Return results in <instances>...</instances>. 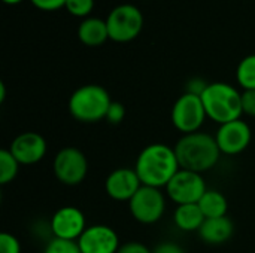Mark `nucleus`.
Returning a JSON list of instances; mask_svg holds the SVG:
<instances>
[{
    "mask_svg": "<svg viewBox=\"0 0 255 253\" xmlns=\"http://www.w3.org/2000/svg\"><path fill=\"white\" fill-rule=\"evenodd\" d=\"M0 253H21L19 240L10 233L0 234Z\"/></svg>",
    "mask_w": 255,
    "mask_h": 253,
    "instance_id": "nucleus-23",
    "label": "nucleus"
},
{
    "mask_svg": "<svg viewBox=\"0 0 255 253\" xmlns=\"http://www.w3.org/2000/svg\"><path fill=\"white\" fill-rule=\"evenodd\" d=\"M19 163L16 158L10 154L9 149L0 151V183L7 185L12 180H15L18 171H19Z\"/></svg>",
    "mask_w": 255,
    "mask_h": 253,
    "instance_id": "nucleus-20",
    "label": "nucleus"
},
{
    "mask_svg": "<svg viewBox=\"0 0 255 253\" xmlns=\"http://www.w3.org/2000/svg\"><path fill=\"white\" fill-rule=\"evenodd\" d=\"M52 171L55 179L67 186L82 183L88 174V161L82 151L73 146L60 149L52 161Z\"/></svg>",
    "mask_w": 255,
    "mask_h": 253,
    "instance_id": "nucleus-8",
    "label": "nucleus"
},
{
    "mask_svg": "<svg viewBox=\"0 0 255 253\" xmlns=\"http://www.w3.org/2000/svg\"><path fill=\"white\" fill-rule=\"evenodd\" d=\"M111 104L112 100L108 89L96 84H88L72 92L69 98V112L79 122L94 124L106 119Z\"/></svg>",
    "mask_w": 255,
    "mask_h": 253,
    "instance_id": "nucleus-4",
    "label": "nucleus"
},
{
    "mask_svg": "<svg viewBox=\"0 0 255 253\" xmlns=\"http://www.w3.org/2000/svg\"><path fill=\"white\" fill-rule=\"evenodd\" d=\"M215 140L223 155L235 157L242 154L253 140V130L247 121L236 119L218 127Z\"/></svg>",
    "mask_w": 255,
    "mask_h": 253,
    "instance_id": "nucleus-10",
    "label": "nucleus"
},
{
    "mask_svg": "<svg viewBox=\"0 0 255 253\" xmlns=\"http://www.w3.org/2000/svg\"><path fill=\"white\" fill-rule=\"evenodd\" d=\"M109 39L126 43L136 39L143 28V15L134 4H118L106 18Z\"/></svg>",
    "mask_w": 255,
    "mask_h": 253,
    "instance_id": "nucleus-5",
    "label": "nucleus"
},
{
    "mask_svg": "<svg viewBox=\"0 0 255 253\" xmlns=\"http://www.w3.org/2000/svg\"><path fill=\"white\" fill-rule=\"evenodd\" d=\"M152 253H187L185 249L175 243V242H161L158 243L154 249H152Z\"/></svg>",
    "mask_w": 255,
    "mask_h": 253,
    "instance_id": "nucleus-27",
    "label": "nucleus"
},
{
    "mask_svg": "<svg viewBox=\"0 0 255 253\" xmlns=\"http://www.w3.org/2000/svg\"><path fill=\"white\" fill-rule=\"evenodd\" d=\"M87 230V219L81 209L75 206L60 207L49 221V231L52 237L61 240L78 242Z\"/></svg>",
    "mask_w": 255,
    "mask_h": 253,
    "instance_id": "nucleus-11",
    "label": "nucleus"
},
{
    "mask_svg": "<svg viewBox=\"0 0 255 253\" xmlns=\"http://www.w3.org/2000/svg\"><path fill=\"white\" fill-rule=\"evenodd\" d=\"M242 110L244 115L255 118V89H248L242 92Z\"/></svg>",
    "mask_w": 255,
    "mask_h": 253,
    "instance_id": "nucleus-25",
    "label": "nucleus"
},
{
    "mask_svg": "<svg viewBox=\"0 0 255 253\" xmlns=\"http://www.w3.org/2000/svg\"><path fill=\"white\" fill-rule=\"evenodd\" d=\"M173 149L181 169L200 174L212 170L223 155L215 136L205 131L181 136Z\"/></svg>",
    "mask_w": 255,
    "mask_h": 253,
    "instance_id": "nucleus-2",
    "label": "nucleus"
},
{
    "mask_svg": "<svg viewBox=\"0 0 255 253\" xmlns=\"http://www.w3.org/2000/svg\"><path fill=\"white\" fill-rule=\"evenodd\" d=\"M78 37L87 46H100L109 39L106 19L97 16L84 18L78 27Z\"/></svg>",
    "mask_w": 255,
    "mask_h": 253,
    "instance_id": "nucleus-16",
    "label": "nucleus"
},
{
    "mask_svg": "<svg viewBox=\"0 0 255 253\" xmlns=\"http://www.w3.org/2000/svg\"><path fill=\"white\" fill-rule=\"evenodd\" d=\"M206 86H208V84H206L203 79L194 78V79H191V81L188 82L187 91H185V92H190V94H194V95H202L203 91L206 89Z\"/></svg>",
    "mask_w": 255,
    "mask_h": 253,
    "instance_id": "nucleus-29",
    "label": "nucleus"
},
{
    "mask_svg": "<svg viewBox=\"0 0 255 253\" xmlns=\"http://www.w3.org/2000/svg\"><path fill=\"white\" fill-rule=\"evenodd\" d=\"M4 3H7V4H16V3H21L22 0H3Z\"/></svg>",
    "mask_w": 255,
    "mask_h": 253,
    "instance_id": "nucleus-31",
    "label": "nucleus"
},
{
    "mask_svg": "<svg viewBox=\"0 0 255 253\" xmlns=\"http://www.w3.org/2000/svg\"><path fill=\"white\" fill-rule=\"evenodd\" d=\"M235 233V225L229 216L205 219L202 228L199 230V237L208 245H223L232 239Z\"/></svg>",
    "mask_w": 255,
    "mask_h": 253,
    "instance_id": "nucleus-15",
    "label": "nucleus"
},
{
    "mask_svg": "<svg viewBox=\"0 0 255 253\" xmlns=\"http://www.w3.org/2000/svg\"><path fill=\"white\" fill-rule=\"evenodd\" d=\"M200 210L203 212L206 219H215V218H223L227 216L229 210V201L227 197L218 191V189H209L203 194L200 201L197 203Z\"/></svg>",
    "mask_w": 255,
    "mask_h": 253,
    "instance_id": "nucleus-18",
    "label": "nucleus"
},
{
    "mask_svg": "<svg viewBox=\"0 0 255 253\" xmlns=\"http://www.w3.org/2000/svg\"><path fill=\"white\" fill-rule=\"evenodd\" d=\"M128 209L134 221L142 225L157 224L166 212V194L160 188L145 186L128 201Z\"/></svg>",
    "mask_w": 255,
    "mask_h": 253,
    "instance_id": "nucleus-7",
    "label": "nucleus"
},
{
    "mask_svg": "<svg viewBox=\"0 0 255 253\" xmlns=\"http://www.w3.org/2000/svg\"><path fill=\"white\" fill-rule=\"evenodd\" d=\"M208 191L203 174L179 169L166 186V194L170 201L176 206L181 204H197L203 194Z\"/></svg>",
    "mask_w": 255,
    "mask_h": 253,
    "instance_id": "nucleus-9",
    "label": "nucleus"
},
{
    "mask_svg": "<svg viewBox=\"0 0 255 253\" xmlns=\"http://www.w3.org/2000/svg\"><path fill=\"white\" fill-rule=\"evenodd\" d=\"M6 98V86L3 82H0V103H3Z\"/></svg>",
    "mask_w": 255,
    "mask_h": 253,
    "instance_id": "nucleus-30",
    "label": "nucleus"
},
{
    "mask_svg": "<svg viewBox=\"0 0 255 253\" xmlns=\"http://www.w3.org/2000/svg\"><path fill=\"white\" fill-rule=\"evenodd\" d=\"M117 253H152V249H149L148 246L139 242H128L121 245L120 251Z\"/></svg>",
    "mask_w": 255,
    "mask_h": 253,
    "instance_id": "nucleus-28",
    "label": "nucleus"
},
{
    "mask_svg": "<svg viewBox=\"0 0 255 253\" xmlns=\"http://www.w3.org/2000/svg\"><path fill=\"white\" fill-rule=\"evenodd\" d=\"M82 253H117L120 251V237L117 231L103 224L90 225L78 240Z\"/></svg>",
    "mask_w": 255,
    "mask_h": 253,
    "instance_id": "nucleus-12",
    "label": "nucleus"
},
{
    "mask_svg": "<svg viewBox=\"0 0 255 253\" xmlns=\"http://www.w3.org/2000/svg\"><path fill=\"white\" fill-rule=\"evenodd\" d=\"M7 149L21 166H33L45 158L48 152V143L42 134L25 131L18 134Z\"/></svg>",
    "mask_w": 255,
    "mask_h": 253,
    "instance_id": "nucleus-13",
    "label": "nucleus"
},
{
    "mask_svg": "<svg viewBox=\"0 0 255 253\" xmlns=\"http://www.w3.org/2000/svg\"><path fill=\"white\" fill-rule=\"evenodd\" d=\"M208 119L218 125L241 119L242 110V92L226 82L208 84L206 89L200 95Z\"/></svg>",
    "mask_w": 255,
    "mask_h": 253,
    "instance_id": "nucleus-3",
    "label": "nucleus"
},
{
    "mask_svg": "<svg viewBox=\"0 0 255 253\" xmlns=\"http://www.w3.org/2000/svg\"><path fill=\"white\" fill-rule=\"evenodd\" d=\"M124 118H126L124 104H121L118 101H112V104L108 110V115H106V121L112 125H118L124 121Z\"/></svg>",
    "mask_w": 255,
    "mask_h": 253,
    "instance_id": "nucleus-24",
    "label": "nucleus"
},
{
    "mask_svg": "<svg viewBox=\"0 0 255 253\" xmlns=\"http://www.w3.org/2000/svg\"><path fill=\"white\" fill-rule=\"evenodd\" d=\"M236 79L244 91L255 89V54L247 55L239 63L236 70Z\"/></svg>",
    "mask_w": 255,
    "mask_h": 253,
    "instance_id": "nucleus-19",
    "label": "nucleus"
},
{
    "mask_svg": "<svg viewBox=\"0 0 255 253\" xmlns=\"http://www.w3.org/2000/svg\"><path fill=\"white\" fill-rule=\"evenodd\" d=\"M205 219L199 204H181L173 212V224L184 233H199Z\"/></svg>",
    "mask_w": 255,
    "mask_h": 253,
    "instance_id": "nucleus-17",
    "label": "nucleus"
},
{
    "mask_svg": "<svg viewBox=\"0 0 255 253\" xmlns=\"http://www.w3.org/2000/svg\"><path fill=\"white\" fill-rule=\"evenodd\" d=\"M42 253H82L78 242H70V240H61V239H55L52 237L51 240H48V243L43 248Z\"/></svg>",
    "mask_w": 255,
    "mask_h": 253,
    "instance_id": "nucleus-21",
    "label": "nucleus"
},
{
    "mask_svg": "<svg viewBox=\"0 0 255 253\" xmlns=\"http://www.w3.org/2000/svg\"><path fill=\"white\" fill-rule=\"evenodd\" d=\"M142 182L130 167H120L112 170L105 180V191L108 197L115 201H130L134 194L140 189Z\"/></svg>",
    "mask_w": 255,
    "mask_h": 253,
    "instance_id": "nucleus-14",
    "label": "nucleus"
},
{
    "mask_svg": "<svg viewBox=\"0 0 255 253\" xmlns=\"http://www.w3.org/2000/svg\"><path fill=\"white\" fill-rule=\"evenodd\" d=\"M66 1H67V0H31V3H33L37 9H40V10H48V12L57 10V9H60V7H63V6H66Z\"/></svg>",
    "mask_w": 255,
    "mask_h": 253,
    "instance_id": "nucleus-26",
    "label": "nucleus"
},
{
    "mask_svg": "<svg viewBox=\"0 0 255 253\" xmlns=\"http://www.w3.org/2000/svg\"><path fill=\"white\" fill-rule=\"evenodd\" d=\"M67 12H70L75 16H87L93 7H94V0H67L66 6Z\"/></svg>",
    "mask_w": 255,
    "mask_h": 253,
    "instance_id": "nucleus-22",
    "label": "nucleus"
},
{
    "mask_svg": "<svg viewBox=\"0 0 255 253\" xmlns=\"http://www.w3.org/2000/svg\"><path fill=\"white\" fill-rule=\"evenodd\" d=\"M170 119L173 127L184 134L202 131L205 121L208 119L203 101L200 95L184 92L173 104Z\"/></svg>",
    "mask_w": 255,
    "mask_h": 253,
    "instance_id": "nucleus-6",
    "label": "nucleus"
},
{
    "mask_svg": "<svg viewBox=\"0 0 255 253\" xmlns=\"http://www.w3.org/2000/svg\"><path fill=\"white\" fill-rule=\"evenodd\" d=\"M133 169L142 185L161 189L169 185L181 167L173 148L164 143H151L139 152Z\"/></svg>",
    "mask_w": 255,
    "mask_h": 253,
    "instance_id": "nucleus-1",
    "label": "nucleus"
}]
</instances>
